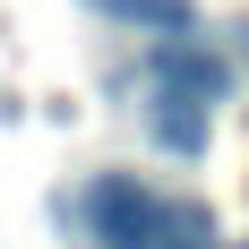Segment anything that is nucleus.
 <instances>
[{"instance_id":"4","label":"nucleus","mask_w":249,"mask_h":249,"mask_svg":"<svg viewBox=\"0 0 249 249\" xmlns=\"http://www.w3.org/2000/svg\"><path fill=\"white\" fill-rule=\"evenodd\" d=\"M112 18H138V26H163V43L189 35V0H103Z\"/></svg>"},{"instance_id":"1","label":"nucleus","mask_w":249,"mask_h":249,"mask_svg":"<svg viewBox=\"0 0 249 249\" xmlns=\"http://www.w3.org/2000/svg\"><path fill=\"white\" fill-rule=\"evenodd\" d=\"M86 224H95V241H112V249H155L163 206H155L129 172H112V180H95V189H86Z\"/></svg>"},{"instance_id":"2","label":"nucleus","mask_w":249,"mask_h":249,"mask_svg":"<svg viewBox=\"0 0 249 249\" xmlns=\"http://www.w3.org/2000/svg\"><path fill=\"white\" fill-rule=\"evenodd\" d=\"M146 77H155V95H172V103H198V112H206V103H215V95L232 86V69H224V60H215L206 43H189V35L155 43V52H146Z\"/></svg>"},{"instance_id":"5","label":"nucleus","mask_w":249,"mask_h":249,"mask_svg":"<svg viewBox=\"0 0 249 249\" xmlns=\"http://www.w3.org/2000/svg\"><path fill=\"white\" fill-rule=\"evenodd\" d=\"M241 35H249V26H241Z\"/></svg>"},{"instance_id":"3","label":"nucleus","mask_w":249,"mask_h":249,"mask_svg":"<svg viewBox=\"0 0 249 249\" xmlns=\"http://www.w3.org/2000/svg\"><path fill=\"white\" fill-rule=\"evenodd\" d=\"M155 146H172V155H198V146H206V112H198V103H172V95H155Z\"/></svg>"}]
</instances>
